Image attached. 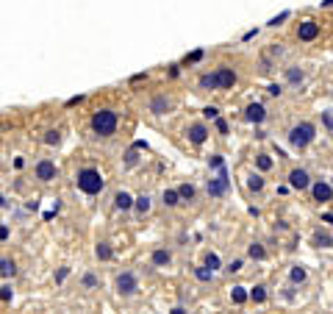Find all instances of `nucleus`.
I'll return each instance as SVG.
<instances>
[{
  "label": "nucleus",
  "mask_w": 333,
  "mask_h": 314,
  "mask_svg": "<svg viewBox=\"0 0 333 314\" xmlns=\"http://www.w3.org/2000/svg\"><path fill=\"white\" fill-rule=\"evenodd\" d=\"M75 187L81 189L83 195H97V192H103V187H106V178L100 176V170L86 167L75 176Z\"/></svg>",
  "instance_id": "1"
},
{
  "label": "nucleus",
  "mask_w": 333,
  "mask_h": 314,
  "mask_svg": "<svg viewBox=\"0 0 333 314\" xmlns=\"http://www.w3.org/2000/svg\"><path fill=\"white\" fill-rule=\"evenodd\" d=\"M117 125H119V117H117L114 109H100V111H95V117H92V131L100 133V136L117 133Z\"/></svg>",
  "instance_id": "2"
},
{
  "label": "nucleus",
  "mask_w": 333,
  "mask_h": 314,
  "mask_svg": "<svg viewBox=\"0 0 333 314\" xmlns=\"http://www.w3.org/2000/svg\"><path fill=\"white\" fill-rule=\"evenodd\" d=\"M314 139H316V128L311 125V122H297V125H291V131H289V142H291V147H297V150L308 147Z\"/></svg>",
  "instance_id": "3"
},
{
  "label": "nucleus",
  "mask_w": 333,
  "mask_h": 314,
  "mask_svg": "<svg viewBox=\"0 0 333 314\" xmlns=\"http://www.w3.org/2000/svg\"><path fill=\"white\" fill-rule=\"evenodd\" d=\"M136 289H139L136 275H133V272H119V275H117V292H119V295L131 297V295H136Z\"/></svg>",
  "instance_id": "4"
},
{
  "label": "nucleus",
  "mask_w": 333,
  "mask_h": 314,
  "mask_svg": "<svg viewBox=\"0 0 333 314\" xmlns=\"http://www.w3.org/2000/svg\"><path fill=\"white\" fill-rule=\"evenodd\" d=\"M311 198L316 200V203H330V198H333V189H330V184L327 181H311Z\"/></svg>",
  "instance_id": "5"
},
{
  "label": "nucleus",
  "mask_w": 333,
  "mask_h": 314,
  "mask_svg": "<svg viewBox=\"0 0 333 314\" xmlns=\"http://www.w3.org/2000/svg\"><path fill=\"white\" fill-rule=\"evenodd\" d=\"M319 37V23H314V20H303L297 28V39L300 42H314V39Z\"/></svg>",
  "instance_id": "6"
},
{
  "label": "nucleus",
  "mask_w": 333,
  "mask_h": 314,
  "mask_svg": "<svg viewBox=\"0 0 333 314\" xmlns=\"http://www.w3.org/2000/svg\"><path fill=\"white\" fill-rule=\"evenodd\" d=\"M56 176H59V170H56V164L50 162V159H42V162L36 164V178H39L42 184H50Z\"/></svg>",
  "instance_id": "7"
},
{
  "label": "nucleus",
  "mask_w": 333,
  "mask_h": 314,
  "mask_svg": "<svg viewBox=\"0 0 333 314\" xmlns=\"http://www.w3.org/2000/svg\"><path fill=\"white\" fill-rule=\"evenodd\" d=\"M289 184H291V189H308L311 187V176H308V170H303V167H297V170H291L289 173Z\"/></svg>",
  "instance_id": "8"
},
{
  "label": "nucleus",
  "mask_w": 333,
  "mask_h": 314,
  "mask_svg": "<svg viewBox=\"0 0 333 314\" xmlns=\"http://www.w3.org/2000/svg\"><path fill=\"white\" fill-rule=\"evenodd\" d=\"M225 192H228V173L220 167V176H217L214 181H208V195H211V198H222Z\"/></svg>",
  "instance_id": "9"
},
{
  "label": "nucleus",
  "mask_w": 333,
  "mask_h": 314,
  "mask_svg": "<svg viewBox=\"0 0 333 314\" xmlns=\"http://www.w3.org/2000/svg\"><path fill=\"white\" fill-rule=\"evenodd\" d=\"M214 75H217V86H220V89H233V84H236V73H233L231 67H220Z\"/></svg>",
  "instance_id": "10"
},
{
  "label": "nucleus",
  "mask_w": 333,
  "mask_h": 314,
  "mask_svg": "<svg viewBox=\"0 0 333 314\" xmlns=\"http://www.w3.org/2000/svg\"><path fill=\"white\" fill-rule=\"evenodd\" d=\"M186 136H189V142H195V145H203L208 139V128L203 125V122H192V125L186 128Z\"/></svg>",
  "instance_id": "11"
},
{
  "label": "nucleus",
  "mask_w": 333,
  "mask_h": 314,
  "mask_svg": "<svg viewBox=\"0 0 333 314\" xmlns=\"http://www.w3.org/2000/svg\"><path fill=\"white\" fill-rule=\"evenodd\" d=\"M170 109H173V97L155 95L153 100H150V111H153V114H170Z\"/></svg>",
  "instance_id": "12"
},
{
  "label": "nucleus",
  "mask_w": 333,
  "mask_h": 314,
  "mask_svg": "<svg viewBox=\"0 0 333 314\" xmlns=\"http://www.w3.org/2000/svg\"><path fill=\"white\" fill-rule=\"evenodd\" d=\"M150 264H153V267H170V264H173V253H170L166 248L153 250V256H150Z\"/></svg>",
  "instance_id": "13"
},
{
  "label": "nucleus",
  "mask_w": 333,
  "mask_h": 314,
  "mask_svg": "<svg viewBox=\"0 0 333 314\" xmlns=\"http://www.w3.org/2000/svg\"><path fill=\"white\" fill-rule=\"evenodd\" d=\"M114 206H117L119 212H131V209H133L131 192H125V189H122V192H117V195H114Z\"/></svg>",
  "instance_id": "14"
},
{
  "label": "nucleus",
  "mask_w": 333,
  "mask_h": 314,
  "mask_svg": "<svg viewBox=\"0 0 333 314\" xmlns=\"http://www.w3.org/2000/svg\"><path fill=\"white\" fill-rule=\"evenodd\" d=\"M264 117H267V109H264L261 103H250L247 106V120L250 122H264Z\"/></svg>",
  "instance_id": "15"
},
{
  "label": "nucleus",
  "mask_w": 333,
  "mask_h": 314,
  "mask_svg": "<svg viewBox=\"0 0 333 314\" xmlns=\"http://www.w3.org/2000/svg\"><path fill=\"white\" fill-rule=\"evenodd\" d=\"M0 275H3V278H14V275H17V264H14V259H0Z\"/></svg>",
  "instance_id": "16"
},
{
  "label": "nucleus",
  "mask_w": 333,
  "mask_h": 314,
  "mask_svg": "<svg viewBox=\"0 0 333 314\" xmlns=\"http://www.w3.org/2000/svg\"><path fill=\"white\" fill-rule=\"evenodd\" d=\"M161 203H164V206H178V203H181L178 189H164V195H161Z\"/></svg>",
  "instance_id": "17"
},
{
  "label": "nucleus",
  "mask_w": 333,
  "mask_h": 314,
  "mask_svg": "<svg viewBox=\"0 0 333 314\" xmlns=\"http://www.w3.org/2000/svg\"><path fill=\"white\" fill-rule=\"evenodd\" d=\"M133 206H136L139 214H147L150 212V195H139V198H133Z\"/></svg>",
  "instance_id": "18"
},
{
  "label": "nucleus",
  "mask_w": 333,
  "mask_h": 314,
  "mask_svg": "<svg viewBox=\"0 0 333 314\" xmlns=\"http://www.w3.org/2000/svg\"><path fill=\"white\" fill-rule=\"evenodd\" d=\"M195 195H197V189L192 187V184H181L178 187V198L181 200H195Z\"/></svg>",
  "instance_id": "19"
},
{
  "label": "nucleus",
  "mask_w": 333,
  "mask_h": 314,
  "mask_svg": "<svg viewBox=\"0 0 333 314\" xmlns=\"http://www.w3.org/2000/svg\"><path fill=\"white\" fill-rule=\"evenodd\" d=\"M200 89H220V86H217V75L214 73L200 75Z\"/></svg>",
  "instance_id": "20"
},
{
  "label": "nucleus",
  "mask_w": 333,
  "mask_h": 314,
  "mask_svg": "<svg viewBox=\"0 0 333 314\" xmlns=\"http://www.w3.org/2000/svg\"><path fill=\"white\" fill-rule=\"evenodd\" d=\"M247 189H250V192H261V189H264V178L258 176V173H253V176L247 178Z\"/></svg>",
  "instance_id": "21"
},
{
  "label": "nucleus",
  "mask_w": 333,
  "mask_h": 314,
  "mask_svg": "<svg viewBox=\"0 0 333 314\" xmlns=\"http://www.w3.org/2000/svg\"><path fill=\"white\" fill-rule=\"evenodd\" d=\"M95 253H97V259H100V261H108V259H111V245H108V242H100V245L95 248Z\"/></svg>",
  "instance_id": "22"
},
{
  "label": "nucleus",
  "mask_w": 333,
  "mask_h": 314,
  "mask_svg": "<svg viewBox=\"0 0 333 314\" xmlns=\"http://www.w3.org/2000/svg\"><path fill=\"white\" fill-rule=\"evenodd\" d=\"M286 78H289V84H303V70L289 67V70H286Z\"/></svg>",
  "instance_id": "23"
},
{
  "label": "nucleus",
  "mask_w": 333,
  "mask_h": 314,
  "mask_svg": "<svg viewBox=\"0 0 333 314\" xmlns=\"http://www.w3.org/2000/svg\"><path fill=\"white\" fill-rule=\"evenodd\" d=\"M247 253H250V259H264V256H267V250H264V245H261V242H253Z\"/></svg>",
  "instance_id": "24"
},
{
  "label": "nucleus",
  "mask_w": 333,
  "mask_h": 314,
  "mask_svg": "<svg viewBox=\"0 0 333 314\" xmlns=\"http://www.w3.org/2000/svg\"><path fill=\"white\" fill-rule=\"evenodd\" d=\"M291 281H294V284H303L305 278H308V272H305V267H291Z\"/></svg>",
  "instance_id": "25"
},
{
  "label": "nucleus",
  "mask_w": 333,
  "mask_h": 314,
  "mask_svg": "<svg viewBox=\"0 0 333 314\" xmlns=\"http://www.w3.org/2000/svg\"><path fill=\"white\" fill-rule=\"evenodd\" d=\"M247 297H250L253 303H264V300H267V289H264V286H256V289L250 292Z\"/></svg>",
  "instance_id": "26"
},
{
  "label": "nucleus",
  "mask_w": 333,
  "mask_h": 314,
  "mask_svg": "<svg viewBox=\"0 0 333 314\" xmlns=\"http://www.w3.org/2000/svg\"><path fill=\"white\" fill-rule=\"evenodd\" d=\"M231 300H233V303H244V300H247V292H244V286H233V289H231Z\"/></svg>",
  "instance_id": "27"
},
{
  "label": "nucleus",
  "mask_w": 333,
  "mask_h": 314,
  "mask_svg": "<svg viewBox=\"0 0 333 314\" xmlns=\"http://www.w3.org/2000/svg\"><path fill=\"white\" fill-rule=\"evenodd\" d=\"M256 164H258V170H264V173H267V170L272 167V159H269L267 153H258V156H256Z\"/></svg>",
  "instance_id": "28"
},
{
  "label": "nucleus",
  "mask_w": 333,
  "mask_h": 314,
  "mask_svg": "<svg viewBox=\"0 0 333 314\" xmlns=\"http://www.w3.org/2000/svg\"><path fill=\"white\" fill-rule=\"evenodd\" d=\"M220 264H222V261H220V256H217V253H208L206 256V267H208V270H220Z\"/></svg>",
  "instance_id": "29"
},
{
  "label": "nucleus",
  "mask_w": 333,
  "mask_h": 314,
  "mask_svg": "<svg viewBox=\"0 0 333 314\" xmlns=\"http://www.w3.org/2000/svg\"><path fill=\"white\" fill-rule=\"evenodd\" d=\"M83 286H86V289H97V275L95 272H86V275H83Z\"/></svg>",
  "instance_id": "30"
},
{
  "label": "nucleus",
  "mask_w": 333,
  "mask_h": 314,
  "mask_svg": "<svg viewBox=\"0 0 333 314\" xmlns=\"http://www.w3.org/2000/svg\"><path fill=\"white\" fill-rule=\"evenodd\" d=\"M195 275L200 278V281H211V278H214V270H208V267H200V270H195Z\"/></svg>",
  "instance_id": "31"
},
{
  "label": "nucleus",
  "mask_w": 333,
  "mask_h": 314,
  "mask_svg": "<svg viewBox=\"0 0 333 314\" xmlns=\"http://www.w3.org/2000/svg\"><path fill=\"white\" fill-rule=\"evenodd\" d=\"M12 297H14V289H12V286H0V300H3V303H9V300H12Z\"/></svg>",
  "instance_id": "32"
},
{
  "label": "nucleus",
  "mask_w": 333,
  "mask_h": 314,
  "mask_svg": "<svg viewBox=\"0 0 333 314\" xmlns=\"http://www.w3.org/2000/svg\"><path fill=\"white\" fill-rule=\"evenodd\" d=\"M314 242L319 245V248H330V234H316Z\"/></svg>",
  "instance_id": "33"
},
{
  "label": "nucleus",
  "mask_w": 333,
  "mask_h": 314,
  "mask_svg": "<svg viewBox=\"0 0 333 314\" xmlns=\"http://www.w3.org/2000/svg\"><path fill=\"white\" fill-rule=\"evenodd\" d=\"M45 142H48V145H59V142H61V133H59V131H48Z\"/></svg>",
  "instance_id": "34"
},
{
  "label": "nucleus",
  "mask_w": 333,
  "mask_h": 314,
  "mask_svg": "<svg viewBox=\"0 0 333 314\" xmlns=\"http://www.w3.org/2000/svg\"><path fill=\"white\" fill-rule=\"evenodd\" d=\"M322 122H325V131L330 133V128H333V120H330V109H327V111H322Z\"/></svg>",
  "instance_id": "35"
},
{
  "label": "nucleus",
  "mask_w": 333,
  "mask_h": 314,
  "mask_svg": "<svg viewBox=\"0 0 333 314\" xmlns=\"http://www.w3.org/2000/svg\"><path fill=\"white\" fill-rule=\"evenodd\" d=\"M242 270V259H233L231 264H228V272H239Z\"/></svg>",
  "instance_id": "36"
},
{
  "label": "nucleus",
  "mask_w": 333,
  "mask_h": 314,
  "mask_svg": "<svg viewBox=\"0 0 333 314\" xmlns=\"http://www.w3.org/2000/svg\"><path fill=\"white\" fill-rule=\"evenodd\" d=\"M286 17H289V12H283V14H278V17H272V20H269V25H280Z\"/></svg>",
  "instance_id": "37"
},
{
  "label": "nucleus",
  "mask_w": 333,
  "mask_h": 314,
  "mask_svg": "<svg viewBox=\"0 0 333 314\" xmlns=\"http://www.w3.org/2000/svg\"><path fill=\"white\" fill-rule=\"evenodd\" d=\"M203 114H206V117H208V120H214V117H217V114H220V109H214V106H208V109H206V111H203Z\"/></svg>",
  "instance_id": "38"
},
{
  "label": "nucleus",
  "mask_w": 333,
  "mask_h": 314,
  "mask_svg": "<svg viewBox=\"0 0 333 314\" xmlns=\"http://www.w3.org/2000/svg\"><path fill=\"white\" fill-rule=\"evenodd\" d=\"M67 275H70V267H61V270H59V275H56V281H64Z\"/></svg>",
  "instance_id": "39"
},
{
  "label": "nucleus",
  "mask_w": 333,
  "mask_h": 314,
  "mask_svg": "<svg viewBox=\"0 0 333 314\" xmlns=\"http://www.w3.org/2000/svg\"><path fill=\"white\" fill-rule=\"evenodd\" d=\"M136 162H139V159H136V153L131 150V153H128V167H133V164H136Z\"/></svg>",
  "instance_id": "40"
},
{
  "label": "nucleus",
  "mask_w": 333,
  "mask_h": 314,
  "mask_svg": "<svg viewBox=\"0 0 333 314\" xmlns=\"http://www.w3.org/2000/svg\"><path fill=\"white\" fill-rule=\"evenodd\" d=\"M280 92H283V89H280V86H278V84H272V86H269V95H275V97H278V95H280Z\"/></svg>",
  "instance_id": "41"
}]
</instances>
